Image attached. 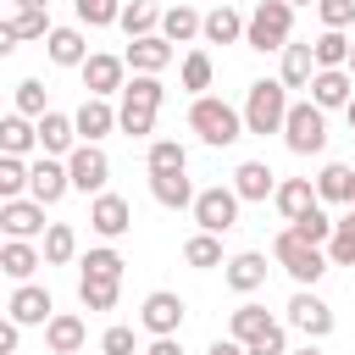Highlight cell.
<instances>
[{
  "label": "cell",
  "instance_id": "cell-1",
  "mask_svg": "<svg viewBox=\"0 0 355 355\" xmlns=\"http://www.w3.org/2000/svg\"><path fill=\"white\" fill-rule=\"evenodd\" d=\"M288 89H283V78H255L250 83V100H244V128L250 133H283V122H288Z\"/></svg>",
  "mask_w": 355,
  "mask_h": 355
},
{
  "label": "cell",
  "instance_id": "cell-2",
  "mask_svg": "<svg viewBox=\"0 0 355 355\" xmlns=\"http://www.w3.org/2000/svg\"><path fill=\"white\" fill-rule=\"evenodd\" d=\"M189 128L205 139V144H239L250 128H244V111H233L227 100H216V94H200L194 105H189Z\"/></svg>",
  "mask_w": 355,
  "mask_h": 355
},
{
  "label": "cell",
  "instance_id": "cell-3",
  "mask_svg": "<svg viewBox=\"0 0 355 355\" xmlns=\"http://www.w3.org/2000/svg\"><path fill=\"white\" fill-rule=\"evenodd\" d=\"M288 33H294V6L288 0H261L250 11V28H244V44L250 50H288Z\"/></svg>",
  "mask_w": 355,
  "mask_h": 355
},
{
  "label": "cell",
  "instance_id": "cell-4",
  "mask_svg": "<svg viewBox=\"0 0 355 355\" xmlns=\"http://www.w3.org/2000/svg\"><path fill=\"white\" fill-rule=\"evenodd\" d=\"M283 144L294 155H322L327 150V111L316 100H294L288 105V122H283Z\"/></svg>",
  "mask_w": 355,
  "mask_h": 355
},
{
  "label": "cell",
  "instance_id": "cell-5",
  "mask_svg": "<svg viewBox=\"0 0 355 355\" xmlns=\"http://www.w3.org/2000/svg\"><path fill=\"white\" fill-rule=\"evenodd\" d=\"M272 255H277V266L300 283V288H316V277L333 266L327 261V250H316V244H305V239H294V227H283L277 233V244H272Z\"/></svg>",
  "mask_w": 355,
  "mask_h": 355
},
{
  "label": "cell",
  "instance_id": "cell-6",
  "mask_svg": "<svg viewBox=\"0 0 355 355\" xmlns=\"http://www.w3.org/2000/svg\"><path fill=\"white\" fill-rule=\"evenodd\" d=\"M239 194H233V183H211V189H200V200H194V222H200V233H227V227H239Z\"/></svg>",
  "mask_w": 355,
  "mask_h": 355
},
{
  "label": "cell",
  "instance_id": "cell-7",
  "mask_svg": "<svg viewBox=\"0 0 355 355\" xmlns=\"http://www.w3.org/2000/svg\"><path fill=\"white\" fill-rule=\"evenodd\" d=\"M183 316H189V305H183V294H172V288H155V294H144V305H139V322H144L150 338H178Z\"/></svg>",
  "mask_w": 355,
  "mask_h": 355
},
{
  "label": "cell",
  "instance_id": "cell-8",
  "mask_svg": "<svg viewBox=\"0 0 355 355\" xmlns=\"http://www.w3.org/2000/svg\"><path fill=\"white\" fill-rule=\"evenodd\" d=\"M67 172H72V189L78 194H105V183H111V161H105L100 144H78L67 155Z\"/></svg>",
  "mask_w": 355,
  "mask_h": 355
},
{
  "label": "cell",
  "instance_id": "cell-9",
  "mask_svg": "<svg viewBox=\"0 0 355 355\" xmlns=\"http://www.w3.org/2000/svg\"><path fill=\"white\" fill-rule=\"evenodd\" d=\"M288 327H300L311 344H322L327 333H333V305L322 300V294H311V288H300L294 300H288Z\"/></svg>",
  "mask_w": 355,
  "mask_h": 355
},
{
  "label": "cell",
  "instance_id": "cell-10",
  "mask_svg": "<svg viewBox=\"0 0 355 355\" xmlns=\"http://www.w3.org/2000/svg\"><path fill=\"white\" fill-rule=\"evenodd\" d=\"M78 72H83V89L94 100H111V94L128 89V55H89Z\"/></svg>",
  "mask_w": 355,
  "mask_h": 355
},
{
  "label": "cell",
  "instance_id": "cell-11",
  "mask_svg": "<svg viewBox=\"0 0 355 355\" xmlns=\"http://www.w3.org/2000/svg\"><path fill=\"white\" fill-rule=\"evenodd\" d=\"M6 316L22 322V327H44V322L55 316V300H50V288H39V283H17L11 300H6Z\"/></svg>",
  "mask_w": 355,
  "mask_h": 355
},
{
  "label": "cell",
  "instance_id": "cell-12",
  "mask_svg": "<svg viewBox=\"0 0 355 355\" xmlns=\"http://www.w3.org/2000/svg\"><path fill=\"white\" fill-rule=\"evenodd\" d=\"M89 227H94L100 239H122V233L133 227V205L105 189V194H94V205H89Z\"/></svg>",
  "mask_w": 355,
  "mask_h": 355
},
{
  "label": "cell",
  "instance_id": "cell-13",
  "mask_svg": "<svg viewBox=\"0 0 355 355\" xmlns=\"http://www.w3.org/2000/svg\"><path fill=\"white\" fill-rule=\"evenodd\" d=\"M0 227H6V239H39V233H50L44 227V205L28 194V200H0Z\"/></svg>",
  "mask_w": 355,
  "mask_h": 355
},
{
  "label": "cell",
  "instance_id": "cell-14",
  "mask_svg": "<svg viewBox=\"0 0 355 355\" xmlns=\"http://www.w3.org/2000/svg\"><path fill=\"white\" fill-rule=\"evenodd\" d=\"M78 144H83V139H78V122H72L67 111H44V116H39V150H44V155L67 161Z\"/></svg>",
  "mask_w": 355,
  "mask_h": 355
},
{
  "label": "cell",
  "instance_id": "cell-15",
  "mask_svg": "<svg viewBox=\"0 0 355 355\" xmlns=\"http://www.w3.org/2000/svg\"><path fill=\"white\" fill-rule=\"evenodd\" d=\"M67 189H72V172H67V161H55V155H39V161H33V183H28V194H33L39 205H55Z\"/></svg>",
  "mask_w": 355,
  "mask_h": 355
},
{
  "label": "cell",
  "instance_id": "cell-16",
  "mask_svg": "<svg viewBox=\"0 0 355 355\" xmlns=\"http://www.w3.org/2000/svg\"><path fill=\"white\" fill-rule=\"evenodd\" d=\"M83 338H89V327H83L78 311H55V316L44 322V344H50V355H83Z\"/></svg>",
  "mask_w": 355,
  "mask_h": 355
},
{
  "label": "cell",
  "instance_id": "cell-17",
  "mask_svg": "<svg viewBox=\"0 0 355 355\" xmlns=\"http://www.w3.org/2000/svg\"><path fill=\"white\" fill-rule=\"evenodd\" d=\"M172 39H161V33H150V39H128V67L133 72H150V78H161L166 67H172Z\"/></svg>",
  "mask_w": 355,
  "mask_h": 355
},
{
  "label": "cell",
  "instance_id": "cell-18",
  "mask_svg": "<svg viewBox=\"0 0 355 355\" xmlns=\"http://www.w3.org/2000/svg\"><path fill=\"white\" fill-rule=\"evenodd\" d=\"M55 28H50V11H11L6 22H0V50H17L22 39H50Z\"/></svg>",
  "mask_w": 355,
  "mask_h": 355
},
{
  "label": "cell",
  "instance_id": "cell-19",
  "mask_svg": "<svg viewBox=\"0 0 355 355\" xmlns=\"http://www.w3.org/2000/svg\"><path fill=\"white\" fill-rule=\"evenodd\" d=\"M150 194H155V205H166V211H194V200H200V189L189 183V172H150Z\"/></svg>",
  "mask_w": 355,
  "mask_h": 355
},
{
  "label": "cell",
  "instance_id": "cell-20",
  "mask_svg": "<svg viewBox=\"0 0 355 355\" xmlns=\"http://www.w3.org/2000/svg\"><path fill=\"white\" fill-rule=\"evenodd\" d=\"M311 100H316L322 111L349 105V100H355V78H349V67H338V72H316V78H311Z\"/></svg>",
  "mask_w": 355,
  "mask_h": 355
},
{
  "label": "cell",
  "instance_id": "cell-21",
  "mask_svg": "<svg viewBox=\"0 0 355 355\" xmlns=\"http://www.w3.org/2000/svg\"><path fill=\"white\" fill-rule=\"evenodd\" d=\"M272 205L283 211V222H300V216H305L311 205H322V200H316V183H311V178H283L277 194H272Z\"/></svg>",
  "mask_w": 355,
  "mask_h": 355
},
{
  "label": "cell",
  "instance_id": "cell-22",
  "mask_svg": "<svg viewBox=\"0 0 355 355\" xmlns=\"http://www.w3.org/2000/svg\"><path fill=\"white\" fill-rule=\"evenodd\" d=\"M39 266H44V250H33L28 239H6V244H0V272H6L11 283H28Z\"/></svg>",
  "mask_w": 355,
  "mask_h": 355
},
{
  "label": "cell",
  "instance_id": "cell-23",
  "mask_svg": "<svg viewBox=\"0 0 355 355\" xmlns=\"http://www.w3.org/2000/svg\"><path fill=\"white\" fill-rule=\"evenodd\" d=\"M72 122H78V139H83V144H100V139L116 128V111H111L105 100H94V94H89V100L72 111Z\"/></svg>",
  "mask_w": 355,
  "mask_h": 355
},
{
  "label": "cell",
  "instance_id": "cell-24",
  "mask_svg": "<svg viewBox=\"0 0 355 355\" xmlns=\"http://www.w3.org/2000/svg\"><path fill=\"white\" fill-rule=\"evenodd\" d=\"M233 194H239V200H272V194H277V172H272L266 161H244V166L233 172Z\"/></svg>",
  "mask_w": 355,
  "mask_h": 355
},
{
  "label": "cell",
  "instance_id": "cell-25",
  "mask_svg": "<svg viewBox=\"0 0 355 355\" xmlns=\"http://www.w3.org/2000/svg\"><path fill=\"white\" fill-rule=\"evenodd\" d=\"M266 272H272V266H266V255H261V250H244V255H233V261H227V272H222V277H227V288L255 294V288L266 283Z\"/></svg>",
  "mask_w": 355,
  "mask_h": 355
},
{
  "label": "cell",
  "instance_id": "cell-26",
  "mask_svg": "<svg viewBox=\"0 0 355 355\" xmlns=\"http://www.w3.org/2000/svg\"><path fill=\"white\" fill-rule=\"evenodd\" d=\"M244 28H250V17H239L233 6H216V11H205V44H239L244 39Z\"/></svg>",
  "mask_w": 355,
  "mask_h": 355
},
{
  "label": "cell",
  "instance_id": "cell-27",
  "mask_svg": "<svg viewBox=\"0 0 355 355\" xmlns=\"http://www.w3.org/2000/svg\"><path fill=\"white\" fill-rule=\"evenodd\" d=\"M266 327H272V316H266V305H255V300H244V305L227 316V338H239L244 349H250V344H255Z\"/></svg>",
  "mask_w": 355,
  "mask_h": 355
},
{
  "label": "cell",
  "instance_id": "cell-28",
  "mask_svg": "<svg viewBox=\"0 0 355 355\" xmlns=\"http://www.w3.org/2000/svg\"><path fill=\"white\" fill-rule=\"evenodd\" d=\"M44 55H50L55 67H83V61H89V44H83L78 28H55V33L44 39Z\"/></svg>",
  "mask_w": 355,
  "mask_h": 355
},
{
  "label": "cell",
  "instance_id": "cell-29",
  "mask_svg": "<svg viewBox=\"0 0 355 355\" xmlns=\"http://www.w3.org/2000/svg\"><path fill=\"white\" fill-rule=\"evenodd\" d=\"M33 144H39V122H28L22 111H11L0 122V155H28Z\"/></svg>",
  "mask_w": 355,
  "mask_h": 355
},
{
  "label": "cell",
  "instance_id": "cell-30",
  "mask_svg": "<svg viewBox=\"0 0 355 355\" xmlns=\"http://www.w3.org/2000/svg\"><path fill=\"white\" fill-rule=\"evenodd\" d=\"M161 17H166V11H155L150 0H128V6H122V22H116V28H122L128 39H150V33H161Z\"/></svg>",
  "mask_w": 355,
  "mask_h": 355
},
{
  "label": "cell",
  "instance_id": "cell-31",
  "mask_svg": "<svg viewBox=\"0 0 355 355\" xmlns=\"http://www.w3.org/2000/svg\"><path fill=\"white\" fill-rule=\"evenodd\" d=\"M205 33V17L194 11V6H172L166 17H161V39H172V44H189V39H200Z\"/></svg>",
  "mask_w": 355,
  "mask_h": 355
},
{
  "label": "cell",
  "instance_id": "cell-32",
  "mask_svg": "<svg viewBox=\"0 0 355 355\" xmlns=\"http://www.w3.org/2000/svg\"><path fill=\"white\" fill-rule=\"evenodd\" d=\"M311 50H316V72H338V67H349V50H355V39H344L338 28H322V39H316Z\"/></svg>",
  "mask_w": 355,
  "mask_h": 355
},
{
  "label": "cell",
  "instance_id": "cell-33",
  "mask_svg": "<svg viewBox=\"0 0 355 355\" xmlns=\"http://www.w3.org/2000/svg\"><path fill=\"white\" fill-rule=\"evenodd\" d=\"M316 78V50L311 44H288L283 50V89H311Z\"/></svg>",
  "mask_w": 355,
  "mask_h": 355
},
{
  "label": "cell",
  "instance_id": "cell-34",
  "mask_svg": "<svg viewBox=\"0 0 355 355\" xmlns=\"http://www.w3.org/2000/svg\"><path fill=\"white\" fill-rule=\"evenodd\" d=\"M349 183H355V166H344V161H327V166L316 172V200L349 205Z\"/></svg>",
  "mask_w": 355,
  "mask_h": 355
},
{
  "label": "cell",
  "instance_id": "cell-35",
  "mask_svg": "<svg viewBox=\"0 0 355 355\" xmlns=\"http://www.w3.org/2000/svg\"><path fill=\"white\" fill-rule=\"evenodd\" d=\"M155 111H161V105H139V100H122V105H116V128H122L128 139H150V133H155Z\"/></svg>",
  "mask_w": 355,
  "mask_h": 355
},
{
  "label": "cell",
  "instance_id": "cell-36",
  "mask_svg": "<svg viewBox=\"0 0 355 355\" xmlns=\"http://www.w3.org/2000/svg\"><path fill=\"white\" fill-rule=\"evenodd\" d=\"M28 183H33V166L22 155H0V200H28Z\"/></svg>",
  "mask_w": 355,
  "mask_h": 355
},
{
  "label": "cell",
  "instance_id": "cell-37",
  "mask_svg": "<svg viewBox=\"0 0 355 355\" xmlns=\"http://www.w3.org/2000/svg\"><path fill=\"white\" fill-rule=\"evenodd\" d=\"M288 227H294V239H305V244H316V250H327V239L338 233V222H333L322 205H311V211H305L300 222H288Z\"/></svg>",
  "mask_w": 355,
  "mask_h": 355
},
{
  "label": "cell",
  "instance_id": "cell-38",
  "mask_svg": "<svg viewBox=\"0 0 355 355\" xmlns=\"http://www.w3.org/2000/svg\"><path fill=\"white\" fill-rule=\"evenodd\" d=\"M183 261H189L194 272H211V266H227V261H222V239H216V233H194V239L183 244Z\"/></svg>",
  "mask_w": 355,
  "mask_h": 355
},
{
  "label": "cell",
  "instance_id": "cell-39",
  "mask_svg": "<svg viewBox=\"0 0 355 355\" xmlns=\"http://www.w3.org/2000/svg\"><path fill=\"white\" fill-rule=\"evenodd\" d=\"M78 266H83L78 277H105V283H122V266H128V261H122V255H116L111 244H100V250H89V255H83Z\"/></svg>",
  "mask_w": 355,
  "mask_h": 355
},
{
  "label": "cell",
  "instance_id": "cell-40",
  "mask_svg": "<svg viewBox=\"0 0 355 355\" xmlns=\"http://www.w3.org/2000/svg\"><path fill=\"white\" fill-rule=\"evenodd\" d=\"M144 166H150V172H189V150H183L178 139H155L150 155H144Z\"/></svg>",
  "mask_w": 355,
  "mask_h": 355
},
{
  "label": "cell",
  "instance_id": "cell-41",
  "mask_svg": "<svg viewBox=\"0 0 355 355\" xmlns=\"http://www.w3.org/2000/svg\"><path fill=\"white\" fill-rule=\"evenodd\" d=\"M72 255H78V233L67 222H50V233H44V266H67Z\"/></svg>",
  "mask_w": 355,
  "mask_h": 355
},
{
  "label": "cell",
  "instance_id": "cell-42",
  "mask_svg": "<svg viewBox=\"0 0 355 355\" xmlns=\"http://www.w3.org/2000/svg\"><path fill=\"white\" fill-rule=\"evenodd\" d=\"M327 261L333 266H355V211L338 216V233L327 239Z\"/></svg>",
  "mask_w": 355,
  "mask_h": 355
},
{
  "label": "cell",
  "instance_id": "cell-43",
  "mask_svg": "<svg viewBox=\"0 0 355 355\" xmlns=\"http://www.w3.org/2000/svg\"><path fill=\"white\" fill-rule=\"evenodd\" d=\"M116 288H122V283H105V277H78V300H83V311H111V305H116Z\"/></svg>",
  "mask_w": 355,
  "mask_h": 355
},
{
  "label": "cell",
  "instance_id": "cell-44",
  "mask_svg": "<svg viewBox=\"0 0 355 355\" xmlns=\"http://www.w3.org/2000/svg\"><path fill=\"white\" fill-rule=\"evenodd\" d=\"M183 89H189L194 100L211 89V55H205V50H189V55H183Z\"/></svg>",
  "mask_w": 355,
  "mask_h": 355
},
{
  "label": "cell",
  "instance_id": "cell-45",
  "mask_svg": "<svg viewBox=\"0 0 355 355\" xmlns=\"http://www.w3.org/2000/svg\"><path fill=\"white\" fill-rule=\"evenodd\" d=\"M122 100L161 105V100H166V89H161V78H150V72H133V78H128V89H122Z\"/></svg>",
  "mask_w": 355,
  "mask_h": 355
},
{
  "label": "cell",
  "instance_id": "cell-46",
  "mask_svg": "<svg viewBox=\"0 0 355 355\" xmlns=\"http://www.w3.org/2000/svg\"><path fill=\"white\" fill-rule=\"evenodd\" d=\"M78 22L111 28V22H122V6H116V0H78Z\"/></svg>",
  "mask_w": 355,
  "mask_h": 355
},
{
  "label": "cell",
  "instance_id": "cell-47",
  "mask_svg": "<svg viewBox=\"0 0 355 355\" xmlns=\"http://www.w3.org/2000/svg\"><path fill=\"white\" fill-rule=\"evenodd\" d=\"M17 111H22V116H33V122L50 111V105H44V83H39V78H22V83H17Z\"/></svg>",
  "mask_w": 355,
  "mask_h": 355
},
{
  "label": "cell",
  "instance_id": "cell-48",
  "mask_svg": "<svg viewBox=\"0 0 355 355\" xmlns=\"http://www.w3.org/2000/svg\"><path fill=\"white\" fill-rule=\"evenodd\" d=\"M316 17H322V28H349L355 22V0H316Z\"/></svg>",
  "mask_w": 355,
  "mask_h": 355
},
{
  "label": "cell",
  "instance_id": "cell-49",
  "mask_svg": "<svg viewBox=\"0 0 355 355\" xmlns=\"http://www.w3.org/2000/svg\"><path fill=\"white\" fill-rule=\"evenodd\" d=\"M250 355H288V327H283V322H272V327L250 344Z\"/></svg>",
  "mask_w": 355,
  "mask_h": 355
},
{
  "label": "cell",
  "instance_id": "cell-50",
  "mask_svg": "<svg viewBox=\"0 0 355 355\" xmlns=\"http://www.w3.org/2000/svg\"><path fill=\"white\" fill-rule=\"evenodd\" d=\"M100 355H133V327H105L100 333Z\"/></svg>",
  "mask_w": 355,
  "mask_h": 355
},
{
  "label": "cell",
  "instance_id": "cell-51",
  "mask_svg": "<svg viewBox=\"0 0 355 355\" xmlns=\"http://www.w3.org/2000/svg\"><path fill=\"white\" fill-rule=\"evenodd\" d=\"M17 338H22V322H0V355H17Z\"/></svg>",
  "mask_w": 355,
  "mask_h": 355
},
{
  "label": "cell",
  "instance_id": "cell-52",
  "mask_svg": "<svg viewBox=\"0 0 355 355\" xmlns=\"http://www.w3.org/2000/svg\"><path fill=\"white\" fill-rule=\"evenodd\" d=\"M144 355H183V344H178V338H150Z\"/></svg>",
  "mask_w": 355,
  "mask_h": 355
},
{
  "label": "cell",
  "instance_id": "cell-53",
  "mask_svg": "<svg viewBox=\"0 0 355 355\" xmlns=\"http://www.w3.org/2000/svg\"><path fill=\"white\" fill-rule=\"evenodd\" d=\"M205 355H250V349H244V344H239V338H216V344H211V349H205Z\"/></svg>",
  "mask_w": 355,
  "mask_h": 355
},
{
  "label": "cell",
  "instance_id": "cell-54",
  "mask_svg": "<svg viewBox=\"0 0 355 355\" xmlns=\"http://www.w3.org/2000/svg\"><path fill=\"white\" fill-rule=\"evenodd\" d=\"M17 11H50V0H11Z\"/></svg>",
  "mask_w": 355,
  "mask_h": 355
},
{
  "label": "cell",
  "instance_id": "cell-55",
  "mask_svg": "<svg viewBox=\"0 0 355 355\" xmlns=\"http://www.w3.org/2000/svg\"><path fill=\"white\" fill-rule=\"evenodd\" d=\"M288 355H322V349H316V344L305 338V344H300V349H288Z\"/></svg>",
  "mask_w": 355,
  "mask_h": 355
},
{
  "label": "cell",
  "instance_id": "cell-56",
  "mask_svg": "<svg viewBox=\"0 0 355 355\" xmlns=\"http://www.w3.org/2000/svg\"><path fill=\"white\" fill-rule=\"evenodd\" d=\"M344 111H349V128H355V100H349V105H344Z\"/></svg>",
  "mask_w": 355,
  "mask_h": 355
},
{
  "label": "cell",
  "instance_id": "cell-57",
  "mask_svg": "<svg viewBox=\"0 0 355 355\" xmlns=\"http://www.w3.org/2000/svg\"><path fill=\"white\" fill-rule=\"evenodd\" d=\"M349 211H355V183H349Z\"/></svg>",
  "mask_w": 355,
  "mask_h": 355
},
{
  "label": "cell",
  "instance_id": "cell-58",
  "mask_svg": "<svg viewBox=\"0 0 355 355\" xmlns=\"http://www.w3.org/2000/svg\"><path fill=\"white\" fill-rule=\"evenodd\" d=\"M288 6H316V0H288Z\"/></svg>",
  "mask_w": 355,
  "mask_h": 355
},
{
  "label": "cell",
  "instance_id": "cell-59",
  "mask_svg": "<svg viewBox=\"0 0 355 355\" xmlns=\"http://www.w3.org/2000/svg\"><path fill=\"white\" fill-rule=\"evenodd\" d=\"M349 78H355V50H349Z\"/></svg>",
  "mask_w": 355,
  "mask_h": 355
}]
</instances>
